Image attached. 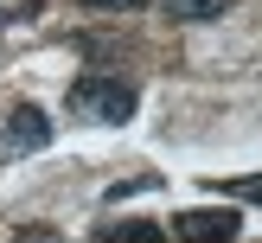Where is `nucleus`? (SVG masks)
Here are the masks:
<instances>
[{
    "instance_id": "obj_1",
    "label": "nucleus",
    "mask_w": 262,
    "mask_h": 243,
    "mask_svg": "<svg viewBox=\"0 0 262 243\" xmlns=\"http://www.w3.org/2000/svg\"><path fill=\"white\" fill-rule=\"evenodd\" d=\"M64 109H71L77 122H102V128H115V122H128V115L141 109V90L128 83V77H109V71H83L71 90H64Z\"/></svg>"
},
{
    "instance_id": "obj_4",
    "label": "nucleus",
    "mask_w": 262,
    "mask_h": 243,
    "mask_svg": "<svg viewBox=\"0 0 262 243\" xmlns=\"http://www.w3.org/2000/svg\"><path fill=\"white\" fill-rule=\"evenodd\" d=\"M102 243H166V224H102Z\"/></svg>"
},
{
    "instance_id": "obj_6",
    "label": "nucleus",
    "mask_w": 262,
    "mask_h": 243,
    "mask_svg": "<svg viewBox=\"0 0 262 243\" xmlns=\"http://www.w3.org/2000/svg\"><path fill=\"white\" fill-rule=\"evenodd\" d=\"M224 198H243V205H262V173H237V179H217Z\"/></svg>"
},
{
    "instance_id": "obj_8",
    "label": "nucleus",
    "mask_w": 262,
    "mask_h": 243,
    "mask_svg": "<svg viewBox=\"0 0 262 243\" xmlns=\"http://www.w3.org/2000/svg\"><path fill=\"white\" fill-rule=\"evenodd\" d=\"M77 7H90V13H135V7H154V0H77Z\"/></svg>"
},
{
    "instance_id": "obj_3",
    "label": "nucleus",
    "mask_w": 262,
    "mask_h": 243,
    "mask_svg": "<svg viewBox=\"0 0 262 243\" xmlns=\"http://www.w3.org/2000/svg\"><path fill=\"white\" fill-rule=\"evenodd\" d=\"M237 224L243 217L230 205H192V211L173 217V237H186V243H237Z\"/></svg>"
},
{
    "instance_id": "obj_5",
    "label": "nucleus",
    "mask_w": 262,
    "mask_h": 243,
    "mask_svg": "<svg viewBox=\"0 0 262 243\" xmlns=\"http://www.w3.org/2000/svg\"><path fill=\"white\" fill-rule=\"evenodd\" d=\"M230 0H166V19H179V26H199V19H217Z\"/></svg>"
},
{
    "instance_id": "obj_7",
    "label": "nucleus",
    "mask_w": 262,
    "mask_h": 243,
    "mask_svg": "<svg viewBox=\"0 0 262 243\" xmlns=\"http://www.w3.org/2000/svg\"><path fill=\"white\" fill-rule=\"evenodd\" d=\"M154 186H160V173H135V179H122V186H109L102 198H109V205H122V198H135V192H154Z\"/></svg>"
},
{
    "instance_id": "obj_2",
    "label": "nucleus",
    "mask_w": 262,
    "mask_h": 243,
    "mask_svg": "<svg viewBox=\"0 0 262 243\" xmlns=\"http://www.w3.org/2000/svg\"><path fill=\"white\" fill-rule=\"evenodd\" d=\"M51 147V115L38 109V102H19V109L7 115V128H0V153L7 160H26V153Z\"/></svg>"
}]
</instances>
